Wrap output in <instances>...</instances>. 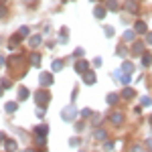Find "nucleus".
Wrapping results in <instances>:
<instances>
[{"label": "nucleus", "instance_id": "nucleus-27", "mask_svg": "<svg viewBox=\"0 0 152 152\" xmlns=\"http://www.w3.org/2000/svg\"><path fill=\"white\" fill-rule=\"evenodd\" d=\"M81 116H83V118L91 116V110H87V107H85V110H81Z\"/></svg>", "mask_w": 152, "mask_h": 152}, {"label": "nucleus", "instance_id": "nucleus-14", "mask_svg": "<svg viewBox=\"0 0 152 152\" xmlns=\"http://www.w3.org/2000/svg\"><path fill=\"white\" fill-rule=\"evenodd\" d=\"M95 16H97V18H104V16H105V8H104V6H95Z\"/></svg>", "mask_w": 152, "mask_h": 152}, {"label": "nucleus", "instance_id": "nucleus-29", "mask_svg": "<svg viewBox=\"0 0 152 152\" xmlns=\"http://www.w3.org/2000/svg\"><path fill=\"white\" fill-rule=\"evenodd\" d=\"M114 35V31H112V26H105V37H112Z\"/></svg>", "mask_w": 152, "mask_h": 152}, {"label": "nucleus", "instance_id": "nucleus-30", "mask_svg": "<svg viewBox=\"0 0 152 152\" xmlns=\"http://www.w3.org/2000/svg\"><path fill=\"white\" fill-rule=\"evenodd\" d=\"M0 85H2V87H10V81H8V79H2Z\"/></svg>", "mask_w": 152, "mask_h": 152}, {"label": "nucleus", "instance_id": "nucleus-3", "mask_svg": "<svg viewBox=\"0 0 152 152\" xmlns=\"http://www.w3.org/2000/svg\"><path fill=\"white\" fill-rule=\"evenodd\" d=\"M39 83H41L43 87L51 85V83H53V75H51V73H41V75H39Z\"/></svg>", "mask_w": 152, "mask_h": 152}, {"label": "nucleus", "instance_id": "nucleus-4", "mask_svg": "<svg viewBox=\"0 0 152 152\" xmlns=\"http://www.w3.org/2000/svg\"><path fill=\"white\" fill-rule=\"evenodd\" d=\"M75 71L77 73H87V61H77L75 63Z\"/></svg>", "mask_w": 152, "mask_h": 152}, {"label": "nucleus", "instance_id": "nucleus-33", "mask_svg": "<svg viewBox=\"0 0 152 152\" xmlns=\"http://www.w3.org/2000/svg\"><path fill=\"white\" fill-rule=\"evenodd\" d=\"M2 16H6V8H4V6H0V18H2Z\"/></svg>", "mask_w": 152, "mask_h": 152}, {"label": "nucleus", "instance_id": "nucleus-18", "mask_svg": "<svg viewBox=\"0 0 152 152\" xmlns=\"http://www.w3.org/2000/svg\"><path fill=\"white\" fill-rule=\"evenodd\" d=\"M26 97H28V89H24V87H20V89H18V99L23 102V99H26Z\"/></svg>", "mask_w": 152, "mask_h": 152}, {"label": "nucleus", "instance_id": "nucleus-39", "mask_svg": "<svg viewBox=\"0 0 152 152\" xmlns=\"http://www.w3.org/2000/svg\"><path fill=\"white\" fill-rule=\"evenodd\" d=\"M24 152H35V150H33V148H26V150H24Z\"/></svg>", "mask_w": 152, "mask_h": 152}, {"label": "nucleus", "instance_id": "nucleus-1", "mask_svg": "<svg viewBox=\"0 0 152 152\" xmlns=\"http://www.w3.org/2000/svg\"><path fill=\"white\" fill-rule=\"evenodd\" d=\"M49 99H51V94H47L45 89H41V91H35V102L39 104V107H45L49 104Z\"/></svg>", "mask_w": 152, "mask_h": 152}, {"label": "nucleus", "instance_id": "nucleus-28", "mask_svg": "<svg viewBox=\"0 0 152 152\" xmlns=\"http://www.w3.org/2000/svg\"><path fill=\"white\" fill-rule=\"evenodd\" d=\"M150 104H152L150 97H142V105H150Z\"/></svg>", "mask_w": 152, "mask_h": 152}, {"label": "nucleus", "instance_id": "nucleus-40", "mask_svg": "<svg viewBox=\"0 0 152 152\" xmlns=\"http://www.w3.org/2000/svg\"><path fill=\"white\" fill-rule=\"evenodd\" d=\"M2 89H4V87H2V85H0V95H2Z\"/></svg>", "mask_w": 152, "mask_h": 152}, {"label": "nucleus", "instance_id": "nucleus-22", "mask_svg": "<svg viewBox=\"0 0 152 152\" xmlns=\"http://www.w3.org/2000/svg\"><path fill=\"white\" fill-rule=\"evenodd\" d=\"M95 138L97 140H105V132L104 130H95Z\"/></svg>", "mask_w": 152, "mask_h": 152}, {"label": "nucleus", "instance_id": "nucleus-2", "mask_svg": "<svg viewBox=\"0 0 152 152\" xmlns=\"http://www.w3.org/2000/svg\"><path fill=\"white\" fill-rule=\"evenodd\" d=\"M75 116H77V112H75V107H73V105H67V107L61 112V118H63V120H69V122H71Z\"/></svg>", "mask_w": 152, "mask_h": 152}, {"label": "nucleus", "instance_id": "nucleus-38", "mask_svg": "<svg viewBox=\"0 0 152 152\" xmlns=\"http://www.w3.org/2000/svg\"><path fill=\"white\" fill-rule=\"evenodd\" d=\"M146 146H150V148H152V138H150V140H146Z\"/></svg>", "mask_w": 152, "mask_h": 152}, {"label": "nucleus", "instance_id": "nucleus-31", "mask_svg": "<svg viewBox=\"0 0 152 152\" xmlns=\"http://www.w3.org/2000/svg\"><path fill=\"white\" fill-rule=\"evenodd\" d=\"M26 35H28V28L23 26V28H20V37H26Z\"/></svg>", "mask_w": 152, "mask_h": 152}, {"label": "nucleus", "instance_id": "nucleus-7", "mask_svg": "<svg viewBox=\"0 0 152 152\" xmlns=\"http://www.w3.org/2000/svg\"><path fill=\"white\" fill-rule=\"evenodd\" d=\"M122 71H124L126 75H132V73H134V65H132L130 61H126V63L122 65Z\"/></svg>", "mask_w": 152, "mask_h": 152}, {"label": "nucleus", "instance_id": "nucleus-19", "mask_svg": "<svg viewBox=\"0 0 152 152\" xmlns=\"http://www.w3.org/2000/svg\"><path fill=\"white\" fill-rule=\"evenodd\" d=\"M122 95H124V97H134V95H136V91H134L132 87H126V89L122 91Z\"/></svg>", "mask_w": 152, "mask_h": 152}, {"label": "nucleus", "instance_id": "nucleus-36", "mask_svg": "<svg viewBox=\"0 0 152 152\" xmlns=\"http://www.w3.org/2000/svg\"><path fill=\"white\" fill-rule=\"evenodd\" d=\"M132 152H142V148H140V146H134V148H132Z\"/></svg>", "mask_w": 152, "mask_h": 152}, {"label": "nucleus", "instance_id": "nucleus-24", "mask_svg": "<svg viewBox=\"0 0 152 152\" xmlns=\"http://www.w3.org/2000/svg\"><path fill=\"white\" fill-rule=\"evenodd\" d=\"M63 69V61H55L53 63V71H61Z\"/></svg>", "mask_w": 152, "mask_h": 152}, {"label": "nucleus", "instance_id": "nucleus-5", "mask_svg": "<svg viewBox=\"0 0 152 152\" xmlns=\"http://www.w3.org/2000/svg\"><path fill=\"white\" fill-rule=\"evenodd\" d=\"M83 81L87 83V85H94V83H95V75H94V71H87V73L83 75Z\"/></svg>", "mask_w": 152, "mask_h": 152}, {"label": "nucleus", "instance_id": "nucleus-25", "mask_svg": "<svg viewBox=\"0 0 152 152\" xmlns=\"http://www.w3.org/2000/svg\"><path fill=\"white\" fill-rule=\"evenodd\" d=\"M130 79H132V75H126V73H124L120 81H122V83H126V85H128V83H130Z\"/></svg>", "mask_w": 152, "mask_h": 152}, {"label": "nucleus", "instance_id": "nucleus-32", "mask_svg": "<svg viewBox=\"0 0 152 152\" xmlns=\"http://www.w3.org/2000/svg\"><path fill=\"white\" fill-rule=\"evenodd\" d=\"M37 116H41V118L45 116V107H39V110H37Z\"/></svg>", "mask_w": 152, "mask_h": 152}, {"label": "nucleus", "instance_id": "nucleus-37", "mask_svg": "<svg viewBox=\"0 0 152 152\" xmlns=\"http://www.w3.org/2000/svg\"><path fill=\"white\" fill-rule=\"evenodd\" d=\"M4 63H6V59H4L2 55H0V65H4Z\"/></svg>", "mask_w": 152, "mask_h": 152}, {"label": "nucleus", "instance_id": "nucleus-23", "mask_svg": "<svg viewBox=\"0 0 152 152\" xmlns=\"http://www.w3.org/2000/svg\"><path fill=\"white\" fill-rule=\"evenodd\" d=\"M107 8L110 10H118V2L116 0H107Z\"/></svg>", "mask_w": 152, "mask_h": 152}, {"label": "nucleus", "instance_id": "nucleus-21", "mask_svg": "<svg viewBox=\"0 0 152 152\" xmlns=\"http://www.w3.org/2000/svg\"><path fill=\"white\" fill-rule=\"evenodd\" d=\"M134 35H136V31H126V33H124V39H126V41H132Z\"/></svg>", "mask_w": 152, "mask_h": 152}, {"label": "nucleus", "instance_id": "nucleus-8", "mask_svg": "<svg viewBox=\"0 0 152 152\" xmlns=\"http://www.w3.org/2000/svg\"><path fill=\"white\" fill-rule=\"evenodd\" d=\"M4 107H6V112H8V114H14V112L18 110V104H16V102H8Z\"/></svg>", "mask_w": 152, "mask_h": 152}, {"label": "nucleus", "instance_id": "nucleus-35", "mask_svg": "<svg viewBox=\"0 0 152 152\" xmlns=\"http://www.w3.org/2000/svg\"><path fill=\"white\" fill-rule=\"evenodd\" d=\"M4 140H6V136H4V132H0V144H2Z\"/></svg>", "mask_w": 152, "mask_h": 152}, {"label": "nucleus", "instance_id": "nucleus-6", "mask_svg": "<svg viewBox=\"0 0 152 152\" xmlns=\"http://www.w3.org/2000/svg\"><path fill=\"white\" fill-rule=\"evenodd\" d=\"M110 120H112V124H122V122H124V116H122L120 112H114V114L110 116Z\"/></svg>", "mask_w": 152, "mask_h": 152}, {"label": "nucleus", "instance_id": "nucleus-41", "mask_svg": "<svg viewBox=\"0 0 152 152\" xmlns=\"http://www.w3.org/2000/svg\"><path fill=\"white\" fill-rule=\"evenodd\" d=\"M150 126H152V116H150Z\"/></svg>", "mask_w": 152, "mask_h": 152}, {"label": "nucleus", "instance_id": "nucleus-20", "mask_svg": "<svg viewBox=\"0 0 152 152\" xmlns=\"http://www.w3.org/2000/svg\"><path fill=\"white\" fill-rule=\"evenodd\" d=\"M105 102H107V104H110V105H114V104H116V102H118V95H116V94H110V95H107V97H105Z\"/></svg>", "mask_w": 152, "mask_h": 152}, {"label": "nucleus", "instance_id": "nucleus-12", "mask_svg": "<svg viewBox=\"0 0 152 152\" xmlns=\"http://www.w3.org/2000/svg\"><path fill=\"white\" fill-rule=\"evenodd\" d=\"M132 53H134V55H144V47H142L140 43H136V45L132 47Z\"/></svg>", "mask_w": 152, "mask_h": 152}, {"label": "nucleus", "instance_id": "nucleus-34", "mask_svg": "<svg viewBox=\"0 0 152 152\" xmlns=\"http://www.w3.org/2000/svg\"><path fill=\"white\" fill-rule=\"evenodd\" d=\"M146 41H148V45H152V33H148V35H146Z\"/></svg>", "mask_w": 152, "mask_h": 152}, {"label": "nucleus", "instance_id": "nucleus-16", "mask_svg": "<svg viewBox=\"0 0 152 152\" xmlns=\"http://www.w3.org/2000/svg\"><path fill=\"white\" fill-rule=\"evenodd\" d=\"M31 63H33L35 67H39V65H41V55H39V53H33V57H31Z\"/></svg>", "mask_w": 152, "mask_h": 152}, {"label": "nucleus", "instance_id": "nucleus-9", "mask_svg": "<svg viewBox=\"0 0 152 152\" xmlns=\"http://www.w3.org/2000/svg\"><path fill=\"white\" fill-rule=\"evenodd\" d=\"M126 10L128 12H136L138 10V4H136L134 0H128V2H126Z\"/></svg>", "mask_w": 152, "mask_h": 152}, {"label": "nucleus", "instance_id": "nucleus-13", "mask_svg": "<svg viewBox=\"0 0 152 152\" xmlns=\"http://www.w3.org/2000/svg\"><path fill=\"white\" fill-rule=\"evenodd\" d=\"M28 43H31V47H39V43H41V35H35L28 39Z\"/></svg>", "mask_w": 152, "mask_h": 152}, {"label": "nucleus", "instance_id": "nucleus-15", "mask_svg": "<svg viewBox=\"0 0 152 152\" xmlns=\"http://www.w3.org/2000/svg\"><path fill=\"white\" fill-rule=\"evenodd\" d=\"M35 132L39 134V136H47L49 128H47V126H37V128H35Z\"/></svg>", "mask_w": 152, "mask_h": 152}, {"label": "nucleus", "instance_id": "nucleus-17", "mask_svg": "<svg viewBox=\"0 0 152 152\" xmlns=\"http://www.w3.org/2000/svg\"><path fill=\"white\" fill-rule=\"evenodd\" d=\"M134 28H136V33H146V24L142 23V20H138V23H136V26H134Z\"/></svg>", "mask_w": 152, "mask_h": 152}, {"label": "nucleus", "instance_id": "nucleus-11", "mask_svg": "<svg viewBox=\"0 0 152 152\" xmlns=\"http://www.w3.org/2000/svg\"><path fill=\"white\" fill-rule=\"evenodd\" d=\"M150 63H152V55H150V53H144V55H142V65L148 67Z\"/></svg>", "mask_w": 152, "mask_h": 152}, {"label": "nucleus", "instance_id": "nucleus-10", "mask_svg": "<svg viewBox=\"0 0 152 152\" xmlns=\"http://www.w3.org/2000/svg\"><path fill=\"white\" fill-rule=\"evenodd\" d=\"M4 148H6V152H14V150H16V142H14V140H6Z\"/></svg>", "mask_w": 152, "mask_h": 152}, {"label": "nucleus", "instance_id": "nucleus-26", "mask_svg": "<svg viewBox=\"0 0 152 152\" xmlns=\"http://www.w3.org/2000/svg\"><path fill=\"white\" fill-rule=\"evenodd\" d=\"M45 136H39V138H37V144H39V146H45Z\"/></svg>", "mask_w": 152, "mask_h": 152}]
</instances>
